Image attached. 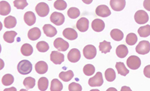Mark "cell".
Listing matches in <instances>:
<instances>
[{
    "instance_id": "20",
    "label": "cell",
    "mask_w": 150,
    "mask_h": 91,
    "mask_svg": "<svg viewBox=\"0 0 150 91\" xmlns=\"http://www.w3.org/2000/svg\"><path fill=\"white\" fill-rule=\"evenodd\" d=\"M48 70V65L45 61H39L35 64V71L38 74H45Z\"/></svg>"
},
{
    "instance_id": "33",
    "label": "cell",
    "mask_w": 150,
    "mask_h": 91,
    "mask_svg": "<svg viewBox=\"0 0 150 91\" xmlns=\"http://www.w3.org/2000/svg\"><path fill=\"white\" fill-rule=\"evenodd\" d=\"M105 77L106 80L109 82H112L116 79V72H115L114 69H108L105 71Z\"/></svg>"
},
{
    "instance_id": "14",
    "label": "cell",
    "mask_w": 150,
    "mask_h": 91,
    "mask_svg": "<svg viewBox=\"0 0 150 91\" xmlns=\"http://www.w3.org/2000/svg\"><path fill=\"white\" fill-rule=\"evenodd\" d=\"M80 52L77 48H73L68 53V60L71 63H77L80 60Z\"/></svg>"
},
{
    "instance_id": "24",
    "label": "cell",
    "mask_w": 150,
    "mask_h": 91,
    "mask_svg": "<svg viewBox=\"0 0 150 91\" xmlns=\"http://www.w3.org/2000/svg\"><path fill=\"white\" fill-rule=\"evenodd\" d=\"M110 36L114 41H120L122 40L123 37H124V34L120 29H114L110 32Z\"/></svg>"
},
{
    "instance_id": "1",
    "label": "cell",
    "mask_w": 150,
    "mask_h": 91,
    "mask_svg": "<svg viewBox=\"0 0 150 91\" xmlns=\"http://www.w3.org/2000/svg\"><path fill=\"white\" fill-rule=\"evenodd\" d=\"M17 70L20 74L28 75L33 71V65L29 60H21L17 65Z\"/></svg>"
},
{
    "instance_id": "18",
    "label": "cell",
    "mask_w": 150,
    "mask_h": 91,
    "mask_svg": "<svg viewBox=\"0 0 150 91\" xmlns=\"http://www.w3.org/2000/svg\"><path fill=\"white\" fill-rule=\"evenodd\" d=\"M43 30L44 33L47 37H54L57 34V30L53 26L50 24H45V26H43Z\"/></svg>"
},
{
    "instance_id": "21",
    "label": "cell",
    "mask_w": 150,
    "mask_h": 91,
    "mask_svg": "<svg viewBox=\"0 0 150 91\" xmlns=\"http://www.w3.org/2000/svg\"><path fill=\"white\" fill-rule=\"evenodd\" d=\"M11 12V5L6 1L0 2V14L2 16H6Z\"/></svg>"
},
{
    "instance_id": "32",
    "label": "cell",
    "mask_w": 150,
    "mask_h": 91,
    "mask_svg": "<svg viewBox=\"0 0 150 91\" xmlns=\"http://www.w3.org/2000/svg\"><path fill=\"white\" fill-rule=\"evenodd\" d=\"M138 34L142 38H146L150 36V25H146L138 29Z\"/></svg>"
},
{
    "instance_id": "29",
    "label": "cell",
    "mask_w": 150,
    "mask_h": 91,
    "mask_svg": "<svg viewBox=\"0 0 150 91\" xmlns=\"http://www.w3.org/2000/svg\"><path fill=\"white\" fill-rule=\"evenodd\" d=\"M60 79L62 80L65 82L71 81L74 77V72L71 70H68L67 72H62L59 74Z\"/></svg>"
},
{
    "instance_id": "40",
    "label": "cell",
    "mask_w": 150,
    "mask_h": 91,
    "mask_svg": "<svg viewBox=\"0 0 150 91\" xmlns=\"http://www.w3.org/2000/svg\"><path fill=\"white\" fill-rule=\"evenodd\" d=\"M54 8L57 10L63 11L67 8V3L64 0H56L53 5Z\"/></svg>"
},
{
    "instance_id": "13",
    "label": "cell",
    "mask_w": 150,
    "mask_h": 91,
    "mask_svg": "<svg viewBox=\"0 0 150 91\" xmlns=\"http://www.w3.org/2000/svg\"><path fill=\"white\" fill-rule=\"evenodd\" d=\"M89 21L86 17H82V18L79 19L78 21L77 22V25H76L79 31L82 32V33L86 32L89 29Z\"/></svg>"
},
{
    "instance_id": "23",
    "label": "cell",
    "mask_w": 150,
    "mask_h": 91,
    "mask_svg": "<svg viewBox=\"0 0 150 91\" xmlns=\"http://www.w3.org/2000/svg\"><path fill=\"white\" fill-rule=\"evenodd\" d=\"M4 25L7 29H11L15 27L17 25V19L13 16H8L4 21Z\"/></svg>"
},
{
    "instance_id": "41",
    "label": "cell",
    "mask_w": 150,
    "mask_h": 91,
    "mask_svg": "<svg viewBox=\"0 0 150 91\" xmlns=\"http://www.w3.org/2000/svg\"><path fill=\"white\" fill-rule=\"evenodd\" d=\"M14 7L17 9L23 10L28 5V2L26 0H14Z\"/></svg>"
},
{
    "instance_id": "44",
    "label": "cell",
    "mask_w": 150,
    "mask_h": 91,
    "mask_svg": "<svg viewBox=\"0 0 150 91\" xmlns=\"http://www.w3.org/2000/svg\"><path fill=\"white\" fill-rule=\"evenodd\" d=\"M143 7L146 10L150 11V0H144L143 2Z\"/></svg>"
},
{
    "instance_id": "38",
    "label": "cell",
    "mask_w": 150,
    "mask_h": 91,
    "mask_svg": "<svg viewBox=\"0 0 150 91\" xmlns=\"http://www.w3.org/2000/svg\"><path fill=\"white\" fill-rule=\"evenodd\" d=\"M96 72V68L92 64H86L83 67V73L86 76H91Z\"/></svg>"
},
{
    "instance_id": "35",
    "label": "cell",
    "mask_w": 150,
    "mask_h": 91,
    "mask_svg": "<svg viewBox=\"0 0 150 91\" xmlns=\"http://www.w3.org/2000/svg\"><path fill=\"white\" fill-rule=\"evenodd\" d=\"M23 85L27 90L33 89L35 85V79L32 77H26L23 81Z\"/></svg>"
},
{
    "instance_id": "5",
    "label": "cell",
    "mask_w": 150,
    "mask_h": 91,
    "mask_svg": "<svg viewBox=\"0 0 150 91\" xmlns=\"http://www.w3.org/2000/svg\"><path fill=\"white\" fill-rule=\"evenodd\" d=\"M134 20L137 23L144 24L149 21V15L143 10H139L135 13Z\"/></svg>"
},
{
    "instance_id": "48",
    "label": "cell",
    "mask_w": 150,
    "mask_h": 91,
    "mask_svg": "<svg viewBox=\"0 0 150 91\" xmlns=\"http://www.w3.org/2000/svg\"><path fill=\"white\" fill-rule=\"evenodd\" d=\"M49 1H50V0H49Z\"/></svg>"
},
{
    "instance_id": "39",
    "label": "cell",
    "mask_w": 150,
    "mask_h": 91,
    "mask_svg": "<svg viewBox=\"0 0 150 91\" xmlns=\"http://www.w3.org/2000/svg\"><path fill=\"white\" fill-rule=\"evenodd\" d=\"M126 43L128 45H134L137 43V36L134 33H129L126 36V39H125Z\"/></svg>"
},
{
    "instance_id": "3",
    "label": "cell",
    "mask_w": 150,
    "mask_h": 91,
    "mask_svg": "<svg viewBox=\"0 0 150 91\" xmlns=\"http://www.w3.org/2000/svg\"><path fill=\"white\" fill-rule=\"evenodd\" d=\"M35 11L38 15L41 17H45L49 14L50 8L47 4L45 2H40L36 5Z\"/></svg>"
},
{
    "instance_id": "37",
    "label": "cell",
    "mask_w": 150,
    "mask_h": 91,
    "mask_svg": "<svg viewBox=\"0 0 150 91\" xmlns=\"http://www.w3.org/2000/svg\"><path fill=\"white\" fill-rule=\"evenodd\" d=\"M36 48H37L39 52H41V53H45V52H47L48 50H49V45L48 43H47L46 41H39L38 43L36 45Z\"/></svg>"
},
{
    "instance_id": "4",
    "label": "cell",
    "mask_w": 150,
    "mask_h": 91,
    "mask_svg": "<svg viewBox=\"0 0 150 91\" xmlns=\"http://www.w3.org/2000/svg\"><path fill=\"white\" fill-rule=\"evenodd\" d=\"M97 50L94 45H88L83 48V55L87 60H92L96 57Z\"/></svg>"
},
{
    "instance_id": "9",
    "label": "cell",
    "mask_w": 150,
    "mask_h": 91,
    "mask_svg": "<svg viewBox=\"0 0 150 91\" xmlns=\"http://www.w3.org/2000/svg\"><path fill=\"white\" fill-rule=\"evenodd\" d=\"M55 48L59 51H66L69 48V44L62 38H57L53 42Z\"/></svg>"
},
{
    "instance_id": "25",
    "label": "cell",
    "mask_w": 150,
    "mask_h": 91,
    "mask_svg": "<svg viewBox=\"0 0 150 91\" xmlns=\"http://www.w3.org/2000/svg\"><path fill=\"white\" fill-rule=\"evenodd\" d=\"M116 68L117 69L118 73L122 76H126L129 73L128 69L125 67V64L122 62H118L116 64Z\"/></svg>"
},
{
    "instance_id": "28",
    "label": "cell",
    "mask_w": 150,
    "mask_h": 91,
    "mask_svg": "<svg viewBox=\"0 0 150 91\" xmlns=\"http://www.w3.org/2000/svg\"><path fill=\"white\" fill-rule=\"evenodd\" d=\"M17 33L14 31H8L4 33L3 38L8 43H13Z\"/></svg>"
},
{
    "instance_id": "16",
    "label": "cell",
    "mask_w": 150,
    "mask_h": 91,
    "mask_svg": "<svg viewBox=\"0 0 150 91\" xmlns=\"http://www.w3.org/2000/svg\"><path fill=\"white\" fill-rule=\"evenodd\" d=\"M92 28L94 31L101 32L105 28V23L104 21L101 19H95L92 23Z\"/></svg>"
},
{
    "instance_id": "19",
    "label": "cell",
    "mask_w": 150,
    "mask_h": 91,
    "mask_svg": "<svg viewBox=\"0 0 150 91\" xmlns=\"http://www.w3.org/2000/svg\"><path fill=\"white\" fill-rule=\"evenodd\" d=\"M41 32L39 28L38 27L33 28L28 32V38L32 41H35V40L38 39L41 37Z\"/></svg>"
},
{
    "instance_id": "26",
    "label": "cell",
    "mask_w": 150,
    "mask_h": 91,
    "mask_svg": "<svg viewBox=\"0 0 150 91\" xmlns=\"http://www.w3.org/2000/svg\"><path fill=\"white\" fill-rule=\"evenodd\" d=\"M21 53L23 55L26 56V57H29V56L32 55L33 53V46L29 44H24L21 47Z\"/></svg>"
},
{
    "instance_id": "43",
    "label": "cell",
    "mask_w": 150,
    "mask_h": 91,
    "mask_svg": "<svg viewBox=\"0 0 150 91\" xmlns=\"http://www.w3.org/2000/svg\"><path fill=\"white\" fill-rule=\"evenodd\" d=\"M143 74L148 78H150V65H146L143 69Z\"/></svg>"
},
{
    "instance_id": "11",
    "label": "cell",
    "mask_w": 150,
    "mask_h": 91,
    "mask_svg": "<svg viewBox=\"0 0 150 91\" xmlns=\"http://www.w3.org/2000/svg\"><path fill=\"white\" fill-rule=\"evenodd\" d=\"M50 60L56 65H59L65 60V56L63 53L59 51H52L50 53Z\"/></svg>"
},
{
    "instance_id": "12",
    "label": "cell",
    "mask_w": 150,
    "mask_h": 91,
    "mask_svg": "<svg viewBox=\"0 0 150 91\" xmlns=\"http://www.w3.org/2000/svg\"><path fill=\"white\" fill-rule=\"evenodd\" d=\"M96 13L98 16L101 17H107L111 14V11L110 9L105 5H98L96 8Z\"/></svg>"
},
{
    "instance_id": "27",
    "label": "cell",
    "mask_w": 150,
    "mask_h": 91,
    "mask_svg": "<svg viewBox=\"0 0 150 91\" xmlns=\"http://www.w3.org/2000/svg\"><path fill=\"white\" fill-rule=\"evenodd\" d=\"M99 49H100V51L103 53H109L111 49H112L110 42L107 41H103L102 42L99 44Z\"/></svg>"
},
{
    "instance_id": "8",
    "label": "cell",
    "mask_w": 150,
    "mask_h": 91,
    "mask_svg": "<svg viewBox=\"0 0 150 91\" xmlns=\"http://www.w3.org/2000/svg\"><path fill=\"white\" fill-rule=\"evenodd\" d=\"M50 21L56 26H61L65 22V16L60 12L55 11L50 16Z\"/></svg>"
},
{
    "instance_id": "7",
    "label": "cell",
    "mask_w": 150,
    "mask_h": 91,
    "mask_svg": "<svg viewBox=\"0 0 150 91\" xmlns=\"http://www.w3.org/2000/svg\"><path fill=\"white\" fill-rule=\"evenodd\" d=\"M104 83L102 73L100 72H97L94 77H90L89 80V85L90 87H100Z\"/></svg>"
},
{
    "instance_id": "30",
    "label": "cell",
    "mask_w": 150,
    "mask_h": 91,
    "mask_svg": "<svg viewBox=\"0 0 150 91\" xmlns=\"http://www.w3.org/2000/svg\"><path fill=\"white\" fill-rule=\"evenodd\" d=\"M48 85H49V81L47 77H42L38 80V89L41 91H45L47 90Z\"/></svg>"
},
{
    "instance_id": "42",
    "label": "cell",
    "mask_w": 150,
    "mask_h": 91,
    "mask_svg": "<svg viewBox=\"0 0 150 91\" xmlns=\"http://www.w3.org/2000/svg\"><path fill=\"white\" fill-rule=\"evenodd\" d=\"M68 90L70 91H81L82 90V87L81 85L76 82H72L71 84H69L68 86Z\"/></svg>"
},
{
    "instance_id": "36",
    "label": "cell",
    "mask_w": 150,
    "mask_h": 91,
    "mask_svg": "<svg viewBox=\"0 0 150 91\" xmlns=\"http://www.w3.org/2000/svg\"><path fill=\"white\" fill-rule=\"evenodd\" d=\"M80 12L77 8H71L68 11V16L71 19H76L80 16Z\"/></svg>"
},
{
    "instance_id": "2",
    "label": "cell",
    "mask_w": 150,
    "mask_h": 91,
    "mask_svg": "<svg viewBox=\"0 0 150 91\" xmlns=\"http://www.w3.org/2000/svg\"><path fill=\"white\" fill-rule=\"evenodd\" d=\"M127 65L128 67L130 68L131 69L133 70H136V69H139L141 65V60L137 56H131L127 60Z\"/></svg>"
},
{
    "instance_id": "17",
    "label": "cell",
    "mask_w": 150,
    "mask_h": 91,
    "mask_svg": "<svg viewBox=\"0 0 150 91\" xmlns=\"http://www.w3.org/2000/svg\"><path fill=\"white\" fill-rule=\"evenodd\" d=\"M24 21L28 26H33L36 22V17L33 11H27L24 14Z\"/></svg>"
},
{
    "instance_id": "46",
    "label": "cell",
    "mask_w": 150,
    "mask_h": 91,
    "mask_svg": "<svg viewBox=\"0 0 150 91\" xmlns=\"http://www.w3.org/2000/svg\"><path fill=\"white\" fill-rule=\"evenodd\" d=\"M9 90H14V91H16V90H16V88H14V87L8 88V89H5V91H9Z\"/></svg>"
},
{
    "instance_id": "47",
    "label": "cell",
    "mask_w": 150,
    "mask_h": 91,
    "mask_svg": "<svg viewBox=\"0 0 150 91\" xmlns=\"http://www.w3.org/2000/svg\"><path fill=\"white\" fill-rule=\"evenodd\" d=\"M108 90H116L115 89V88H109Z\"/></svg>"
},
{
    "instance_id": "34",
    "label": "cell",
    "mask_w": 150,
    "mask_h": 91,
    "mask_svg": "<svg viewBox=\"0 0 150 91\" xmlns=\"http://www.w3.org/2000/svg\"><path fill=\"white\" fill-rule=\"evenodd\" d=\"M14 76L11 74H6L2 77V83L5 86H9L11 85L14 83Z\"/></svg>"
},
{
    "instance_id": "10",
    "label": "cell",
    "mask_w": 150,
    "mask_h": 91,
    "mask_svg": "<svg viewBox=\"0 0 150 91\" xmlns=\"http://www.w3.org/2000/svg\"><path fill=\"white\" fill-rule=\"evenodd\" d=\"M110 5L113 11H122L125 7L126 1L125 0H110Z\"/></svg>"
},
{
    "instance_id": "15",
    "label": "cell",
    "mask_w": 150,
    "mask_h": 91,
    "mask_svg": "<svg viewBox=\"0 0 150 91\" xmlns=\"http://www.w3.org/2000/svg\"><path fill=\"white\" fill-rule=\"evenodd\" d=\"M62 34H63V36L65 38H66L68 40H71V41L77 39V37H78L77 32L72 28H66V29H65Z\"/></svg>"
},
{
    "instance_id": "45",
    "label": "cell",
    "mask_w": 150,
    "mask_h": 91,
    "mask_svg": "<svg viewBox=\"0 0 150 91\" xmlns=\"http://www.w3.org/2000/svg\"><path fill=\"white\" fill-rule=\"evenodd\" d=\"M83 2H84L85 4H87V5H89V4H91L92 2V1L93 0H82Z\"/></svg>"
},
{
    "instance_id": "22",
    "label": "cell",
    "mask_w": 150,
    "mask_h": 91,
    "mask_svg": "<svg viewBox=\"0 0 150 91\" xmlns=\"http://www.w3.org/2000/svg\"><path fill=\"white\" fill-rule=\"evenodd\" d=\"M116 53L118 57L120 58H125L128 55V49L125 45H120L117 47L116 50Z\"/></svg>"
},
{
    "instance_id": "31",
    "label": "cell",
    "mask_w": 150,
    "mask_h": 91,
    "mask_svg": "<svg viewBox=\"0 0 150 91\" xmlns=\"http://www.w3.org/2000/svg\"><path fill=\"white\" fill-rule=\"evenodd\" d=\"M63 89V85L58 79H53L50 85V90L51 91H61Z\"/></svg>"
},
{
    "instance_id": "6",
    "label": "cell",
    "mask_w": 150,
    "mask_h": 91,
    "mask_svg": "<svg viewBox=\"0 0 150 91\" xmlns=\"http://www.w3.org/2000/svg\"><path fill=\"white\" fill-rule=\"evenodd\" d=\"M150 51V43L148 41H141L136 47V52L139 54L144 55Z\"/></svg>"
}]
</instances>
